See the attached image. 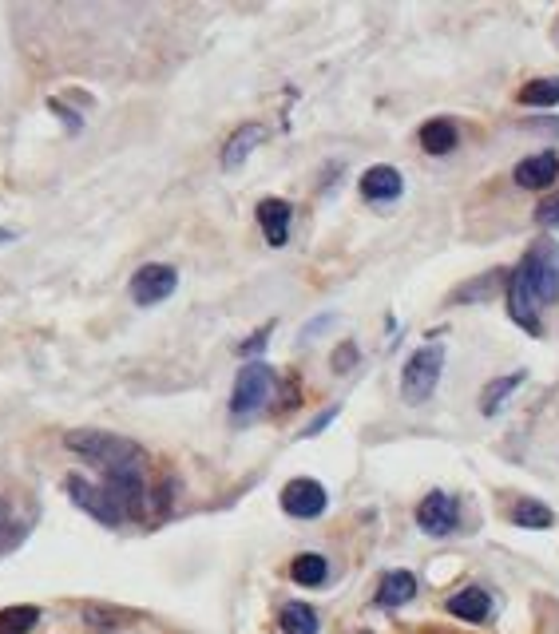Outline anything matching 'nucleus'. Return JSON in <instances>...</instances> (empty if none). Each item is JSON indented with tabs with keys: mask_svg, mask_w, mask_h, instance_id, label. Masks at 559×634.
Returning <instances> with one entry per match:
<instances>
[{
	"mask_svg": "<svg viewBox=\"0 0 559 634\" xmlns=\"http://www.w3.org/2000/svg\"><path fill=\"white\" fill-rule=\"evenodd\" d=\"M559 298V246H536L524 254L508 282V310L512 321L528 333H540V310Z\"/></svg>",
	"mask_w": 559,
	"mask_h": 634,
	"instance_id": "1",
	"label": "nucleus"
},
{
	"mask_svg": "<svg viewBox=\"0 0 559 634\" xmlns=\"http://www.w3.org/2000/svg\"><path fill=\"white\" fill-rule=\"evenodd\" d=\"M72 452L88 456L92 464H100L104 472H131V468H147V452L135 440H123L112 432H96V428H76L64 440Z\"/></svg>",
	"mask_w": 559,
	"mask_h": 634,
	"instance_id": "2",
	"label": "nucleus"
},
{
	"mask_svg": "<svg viewBox=\"0 0 559 634\" xmlns=\"http://www.w3.org/2000/svg\"><path fill=\"white\" fill-rule=\"evenodd\" d=\"M441 369H445V345H421L409 361H405V373H401V397L409 405H421L437 393V381H441Z\"/></svg>",
	"mask_w": 559,
	"mask_h": 634,
	"instance_id": "3",
	"label": "nucleus"
},
{
	"mask_svg": "<svg viewBox=\"0 0 559 634\" xmlns=\"http://www.w3.org/2000/svg\"><path fill=\"white\" fill-rule=\"evenodd\" d=\"M68 496L88 512V516H96L100 524H123L127 520V508L119 504V496H115L108 484H88L84 476H68Z\"/></svg>",
	"mask_w": 559,
	"mask_h": 634,
	"instance_id": "4",
	"label": "nucleus"
},
{
	"mask_svg": "<svg viewBox=\"0 0 559 634\" xmlns=\"http://www.w3.org/2000/svg\"><path fill=\"white\" fill-rule=\"evenodd\" d=\"M274 393V369L266 365H246L234 381V393H230V413L234 417H250L258 413Z\"/></svg>",
	"mask_w": 559,
	"mask_h": 634,
	"instance_id": "5",
	"label": "nucleus"
},
{
	"mask_svg": "<svg viewBox=\"0 0 559 634\" xmlns=\"http://www.w3.org/2000/svg\"><path fill=\"white\" fill-rule=\"evenodd\" d=\"M175 286H179V274H175L171 266H163V262H151V266L135 270V278H131V298H135L139 306H159L163 298L175 294Z\"/></svg>",
	"mask_w": 559,
	"mask_h": 634,
	"instance_id": "6",
	"label": "nucleus"
},
{
	"mask_svg": "<svg viewBox=\"0 0 559 634\" xmlns=\"http://www.w3.org/2000/svg\"><path fill=\"white\" fill-rule=\"evenodd\" d=\"M326 504H330V496H326V488L318 480H290L282 488V508L294 520H314V516L326 512Z\"/></svg>",
	"mask_w": 559,
	"mask_h": 634,
	"instance_id": "7",
	"label": "nucleus"
},
{
	"mask_svg": "<svg viewBox=\"0 0 559 634\" xmlns=\"http://www.w3.org/2000/svg\"><path fill=\"white\" fill-rule=\"evenodd\" d=\"M417 524H421V531H429V535H452L456 524H460V508L445 492H429L417 504Z\"/></svg>",
	"mask_w": 559,
	"mask_h": 634,
	"instance_id": "8",
	"label": "nucleus"
},
{
	"mask_svg": "<svg viewBox=\"0 0 559 634\" xmlns=\"http://www.w3.org/2000/svg\"><path fill=\"white\" fill-rule=\"evenodd\" d=\"M556 175H559V155H552V151L532 155V159H524L516 167V183L528 187V191H548L556 183Z\"/></svg>",
	"mask_w": 559,
	"mask_h": 634,
	"instance_id": "9",
	"label": "nucleus"
},
{
	"mask_svg": "<svg viewBox=\"0 0 559 634\" xmlns=\"http://www.w3.org/2000/svg\"><path fill=\"white\" fill-rule=\"evenodd\" d=\"M290 203L286 199H262L258 203V222H262V234H266V242L270 246H286V238H290Z\"/></svg>",
	"mask_w": 559,
	"mask_h": 634,
	"instance_id": "10",
	"label": "nucleus"
},
{
	"mask_svg": "<svg viewBox=\"0 0 559 634\" xmlns=\"http://www.w3.org/2000/svg\"><path fill=\"white\" fill-rule=\"evenodd\" d=\"M401 175H397V167H369L365 175H361V195L365 199H373V203H389V199H397L401 195Z\"/></svg>",
	"mask_w": 559,
	"mask_h": 634,
	"instance_id": "11",
	"label": "nucleus"
},
{
	"mask_svg": "<svg viewBox=\"0 0 559 634\" xmlns=\"http://www.w3.org/2000/svg\"><path fill=\"white\" fill-rule=\"evenodd\" d=\"M448 615H456L464 623H484L492 615V599H488L484 587H464V591H456L448 599Z\"/></svg>",
	"mask_w": 559,
	"mask_h": 634,
	"instance_id": "12",
	"label": "nucleus"
},
{
	"mask_svg": "<svg viewBox=\"0 0 559 634\" xmlns=\"http://www.w3.org/2000/svg\"><path fill=\"white\" fill-rule=\"evenodd\" d=\"M262 139H266V127H262V123H242V127L226 139V147H223V167L226 171H234L238 163H246V155H250Z\"/></svg>",
	"mask_w": 559,
	"mask_h": 634,
	"instance_id": "13",
	"label": "nucleus"
},
{
	"mask_svg": "<svg viewBox=\"0 0 559 634\" xmlns=\"http://www.w3.org/2000/svg\"><path fill=\"white\" fill-rule=\"evenodd\" d=\"M413 595H417V579L409 571H389L381 579V587H377V603L381 607H405Z\"/></svg>",
	"mask_w": 559,
	"mask_h": 634,
	"instance_id": "14",
	"label": "nucleus"
},
{
	"mask_svg": "<svg viewBox=\"0 0 559 634\" xmlns=\"http://www.w3.org/2000/svg\"><path fill=\"white\" fill-rule=\"evenodd\" d=\"M421 147L429 155H448L456 147V123L452 119H433L421 127Z\"/></svg>",
	"mask_w": 559,
	"mask_h": 634,
	"instance_id": "15",
	"label": "nucleus"
},
{
	"mask_svg": "<svg viewBox=\"0 0 559 634\" xmlns=\"http://www.w3.org/2000/svg\"><path fill=\"white\" fill-rule=\"evenodd\" d=\"M326 575H330V563H326L322 555H298V559L290 563V579H294L298 587H322Z\"/></svg>",
	"mask_w": 559,
	"mask_h": 634,
	"instance_id": "16",
	"label": "nucleus"
},
{
	"mask_svg": "<svg viewBox=\"0 0 559 634\" xmlns=\"http://www.w3.org/2000/svg\"><path fill=\"white\" fill-rule=\"evenodd\" d=\"M278 627L282 634H318V615L306 603H286L278 615Z\"/></svg>",
	"mask_w": 559,
	"mask_h": 634,
	"instance_id": "17",
	"label": "nucleus"
},
{
	"mask_svg": "<svg viewBox=\"0 0 559 634\" xmlns=\"http://www.w3.org/2000/svg\"><path fill=\"white\" fill-rule=\"evenodd\" d=\"M524 377L528 373H508V377H500V381H492L484 393H480V413L484 417H492V413H500V405H504V397L508 393H516L520 385H524Z\"/></svg>",
	"mask_w": 559,
	"mask_h": 634,
	"instance_id": "18",
	"label": "nucleus"
},
{
	"mask_svg": "<svg viewBox=\"0 0 559 634\" xmlns=\"http://www.w3.org/2000/svg\"><path fill=\"white\" fill-rule=\"evenodd\" d=\"M508 516H512V524H516V528H552V520H556V516H552V508H548V504H540V500H520Z\"/></svg>",
	"mask_w": 559,
	"mask_h": 634,
	"instance_id": "19",
	"label": "nucleus"
},
{
	"mask_svg": "<svg viewBox=\"0 0 559 634\" xmlns=\"http://www.w3.org/2000/svg\"><path fill=\"white\" fill-rule=\"evenodd\" d=\"M520 104H528V107L559 104V80L556 76H548V80H532V84H524V88H520Z\"/></svg>",
	"mask_w": 559,
	"mask_h": 634,
	"instance_id": "20",
	"label": "nucleus"
},
{
	"mask_svg": "<svg viewBox=\"0 0 559 634\" xmlns=\"http://www.w3.org/2000/svg\"><path fill=\"white\" fill-rule=\"evenodd\" d=\"M40 611L36 607H4L0 611V634H28L36 627Z\"/></svg>",
	"mask_w": 559,
	"mask_h": 634,
	"instance_id": "21",
	"label": "nucleus"
},
{
	"mask_svg": "<svg viewBox=\"0 0 559 634\" xmlns=\"http://www.w3.org/2000/svg\"><path fill=\"white\" fill-rule=\"evenodd\" d=\"M266 337H270V325H266V329H258L250 341H242V353H258V349H266Z\"/></svg>",
	"mask_w": 559,
	"mask_h": 634,
	"instance_id": "22",
	"label": "nucleus"
},
{
	"mask_svg": "<svg viewBox=\"0 0 559 634\" xmlns=\"http://www.w3.org/2000/svg\"><path fill=\"white\" fill-rule=\"evenodd\" d=\"M540 222L559 226V199H552V203H544V207H540Z\"/></svg>",
	"mask_w": 559,
	"mask_h": 634,
	"instance_id": "23",
	"label": "nucleus"
},
{
	"mask_svg": "<svg viewBox=\"0 0 559 634\" xmlns=\"http://www.w3.org/2000/svg\"><path fill=\"white\" fill-rule=\"evenodd\" d=\"M12 531V520H8V508H4V500H0V539Z\"/></svg>",
	"mask_w": 559,
	"mask_h": 634,
	"instance_id": "24",
	"label": "nucleus"
},
{
	"mask_svg": "<svg viewBox=\"0 0 559 634\" xmlns=\"http://www.w3.org/2000/svg\"><path fill=\"white\" fill-rule=\"evenodd\" d=\"M0 242H12V230H0Z\"/></svg>",
	"mask_w": 559,
	"mask_h": 634,
	"instance_id": "25",
	"label": "nucleus"
},
{
	"mask_svg": "<svg viewBox=\"0 0 559 634\" xmlns=\"http://www.w3.org/2000/svg\"><path fill=\"white\" fill-rule=\"evenodd\" d=\"M417 634H445V631H433V627H425V631H417Z\"/></svg>",
	"mask_w": 559,
	"mask_h": 634,
	"instance_id": "26",
	"label": "nucleus"
}]
</instances>
